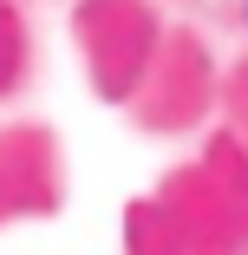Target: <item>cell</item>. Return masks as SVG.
<instances>
[]
</instances>
